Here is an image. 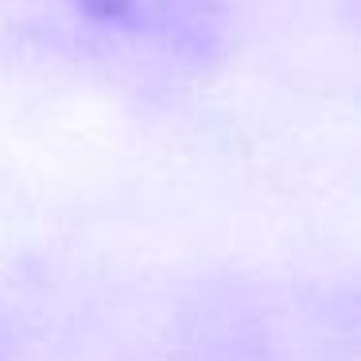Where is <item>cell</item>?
<instances>
[{
	"label": "cell",
	"instance_id": "6da1fadb",
	"mask_svg": "<svg viewBox=\"0 0 361 361\" xmlns=\"http://www.w3.org/2000/svg\"><path fill=\"white\" fill-rule=\"evenodd\" d=\"M74 12L94 24L156 39L171 51L202 55L214 47L218 12L214 0H71Z\"/></svg>",
	"mask_w": 361,
	"mask_h": 361
}]
</instances>
